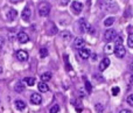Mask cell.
I'll return each mask as SVG.
<instances>
[{"instance_id": "cell-23", "label": "cell", "mask_w": 133, "mask_h": 113, "mask_svg": "<svg viewBox=\"0 0 133 113\" xmlns=\"http://www.w3.org/2000/svg\"><path fill=\"white\" fill-rule=\"evenodd\" d=\"M40 56H41L42 58L47 57V56H48V49L47 48H41L40 49Z\"/></svg>"}, {"instance_id": "cell-29", "label": "cell", "mask_w": 133, "mask_h": 113, "mask_svg": "<svg viewBox=\"0 0 133 113\" xmlns=\"http://www.w3.org/2000/svg\"><path fill=\"white\" fill-rule=\"evenodd\" d=\"M119 91H120V89L118 88V86H115V88H112V95L113 96H117L118 93H119Z\"/></svg>"}, {"instance_id": "cell-16", "label": "cell", "mask_w": 133, "mask_h": 113, "mask_svg": "<svg viewBox=\"0 0 133 113\" xmlns=\"http://www.w3.org/2000/svg\"><path fill=\"white\" fill-rule=\"evenodd\" d=\"M37 88H39L40 92H48V91H49V86L47 85L46 82H42V83H39Z\"/></svg>"}, {"instance_id": "cell-19", "label": "cell", "mask_w": 133, "mask_h": 113, "mask_svg": "<svg viewBox=\"0 0 133 113\" xmlns=\"http://www.w3.org/2000/svg\"><path fill=\"white\" fill-rule=\"evenodd\" d=\"M61 37H62V40H64V41H70L72 35H71V33H69L68 30H64V32L61 33Z\"/></svg>"}, {"instance_id": "cell-21", "label": "cell", "mask_w": 133, "mask_h": 113, "mask_svg": "<svg viewBox=\"0 0 133 113\" xmlns=\"http://www.w3.org/2000/svg\"><path fill=\"white\" fill-rule=\"evenodd\" d=\"M113 22H115V18H108L104 21V25H105L106 27H111V26L113 25Z\"/></svg>"}, {"instance_id": "cell-12", "label": "cell", "mask_w": 133, "mask_h": 113, "mask_svg": "<svg viewBox=\"0 0 133 113\" xmlns=\"http://www.w3.org/2000/svg\"><path fill=\"white\" fill-rule=\"evenodd\" d=\"M78 54H79L81 58H83V60H88V58L90 57V55H91V51L87 48H82V49H79V53Z\"/></svg>"}, {"instance_id": "cell-7", "label": "cell", "mask_w": 133, "mask_h": 113, "mask_svg": "<svg viewBox=\"0 0 133 113\" xmlns=\"http://www.w3.org/2000/svg\"><path fill=\"white\" fill-rule=\"evenodd\" d=\"M30 102H32V104L34 105H40L42 103V97L40 93H33L32 96H30Z\"/></svg>"}, {"instance_id": "cell-1", "label": "cell", "mask_w": 133, "mask_h": 113, "mask_svg": "<svg viewBox=\"0 0 133 113\" xmlns=\"http://www.w3.org/2000/svg\"><path fill=\"white\" fill-rule=\"evenodd\" d=\"M50 12V4L47 1H42L39 5V14L41 16H48Z\"/></svg>"}, {"instance_id": "cell-35", "label": "cell", "mask_w": 133, "mask_h": 113, "mask_svg": "<svg viewBox=\"0 0 133 113\" xmlns=\"http://www.w3.org/2000/svg\"><path fill=\"white\" fill-rule=\"evenodd\" d=\"M1 72H2V68L0 67V74H1Z\"/></svg>"}, {"instance_id": "cell-20", "label": "cell", "mask_w": 133, "mask_h": 113, "mask_svg": "<svg viewBox=\"0 0 133 113\" xmlns=\"http://www.w3.org/2000/svg\"><path fill=\"white\" fill-rule=\"evenodd\" d=\"M41 79H42V82H48V81H50L51 79V72H49V71H47V72H43V74L41 75Z\"/></svg>"}, {"instance_id": "cell-3", "label": "cell", "mask_w": 133, "mask_h": 113, "mask_svg": "<svg viewBox=\"0 0 133 113\" xmlns=\"http://www.w3.org/2000/svg\"><path fill=\"white\" fill-rule=\"evenodd\" d=\"M116 35H117V33H116L115 29H108L104 33V40H105L106 42H111L117 37Z\"/></svg>"}, {"instance_id": "cell-14", "label": "cell", "mask_w": 133, "mask_h": 113, "mask_svg": "<svg viewBox=\"0 0 133 113\" xmlns=\"http://www.w3.org/2000/svg\"><path fill=\"white\" fill-rule=\"evenodd\" d=\"M78 25H79V30L82 33H85L87 32V29H88V23H87V21L84 20V19H81L79 21H78Z\"/></svg>"}, {"instance_id": "cell-26", "label": "cell", "mask_w": 133, "mask_h": 113, "mask_svg": "<svg viewBox=\"0 0 133 113\" xmlns=\"http://www.w3.org/2000/svg\"><path fill=\"white\" fill-rule=\"evenodd\" d=\"M8 36H9V40H11V41H13V40H14V37H15V36H18V33H16V32H14V30H11V32L8 33Z\"/></svg>"}, {"instance_id": "cell-34", "label": "cell", "mask_w": 133, "mask_h": 113, "mask_svg": "<svg viewBox=\"0 0 133 113\" xmlns=\"http://www.w3.org/2000/svg\"><path fill=\"white\" fill-rule=\"evenodd\" d=\"M130 83H131L132 85H133V74L131 75V77H130Z\"/></svg>"}, {"instance_id": "cell-18", "label": "cell", "mask_w": 133, "mask_h": 113, "mask_svg": "<svg viewBox=\"0 0 133 113\" xmlns=\"http://www.w3.org/2000/svg\"><path fill=\"white\" fill-rule=\"evenodd\" d=\"M22 82H23L25 84H27L28 86H33V85L35 84V82H36V81H35L34 77H25Z\"/></svg>"}, {"instance_id": "cell-5", "label": "cell", "mask_w": 133, "mask_h": 113, "mask_svg": "<svg viewBox=\"0 0 133 113\" xmlns=\"http://www.w3.org/2000/svg\"><path fill=\"white\" fill-rule=\"evenodd\" d=\"M82 9H83V5L81 4V2L74 1L72 4H71V11L75 14H79L81 12H82Z\"/></svg>"}, {"instance_id": "cell-13", "label": "cell", "mask_w": 133, "mask_h": 113, "mask_svg": "<svg viewBox=\"0 0 133 113\" xmlns=\"http://www.w3.org/2000/svg\"><path fill=\"white\" fill-rule=\"evenodd\" d=\"M109 65H110V60H109L108 57H105V58H103V61L101 62V64H99L98 68H99V70H101V71H104V70L109 67Z\"/></svg>"}, {"instance_id": "cell-10", "label": "cell", "mask_w": 133, "mask_h": 113, "mask_svg": "<svg viewBox=\"0 0 133 113\" xmlns=\"http://www.w3.org/2000/svg\"><path fill=\"white\" fill-rule=\"evenodd\" d=\"M85 46V41L82 39V37H76L75 41H74V47H75L76 49H82L84 48Z\"/></svg>"}, {"instance_id": "cell-15", "label": "cell", "mask_w": 133, "mask_h": 113, "mask_svg": "<svg viewBox=\"0 0 133 113\" xmlns=\"http://www.w3.org/2000/svg\"><path fill=\"white\" fill-rule=\"evenodd\" d=\"M14 90L18 93H22L23 91H25V85H23L22 82H18V83L15 84V86H14Z\"/></svg>"}, {"instance_id": "cell-11", "label": "cell", "mask_w": 133, "mask_h": 113, "mask_svg": "<svg viewBox=\"0 0 133 113\" xmlns=\"http://www.w3.org/2000/svg\"><path fill=\"white\" fill-rule=\"evenodd\" d=\"M16 16H18V12H16L15 9L14 8L8 9V12H7V20L8 21H14L16 19Z\"/></svg>"}, {"instance_id": "cell-2", "label": "cell", "mask_w": 133, "mask_h": 113, "mask_svg": "<svg viewBox=\"0 0 133 113\" xmlns=\"http://www.w3.org/2000/svg\"><path fill=\"white\" fill-rule=\"evenodd\" d=\"M115 55L117 56L118 58H123L125 55H126V50H125V47L123 46V43L116 44L115 46Z\"/></svg>"}, {"instance_id": "cell-22", "label": "cell", "mask_w": 133, "mask_h": 113, "mask_svg": "<svg viewBox=\"0 0 133 113\" xmlns=\"http://www.w3.org/2000/svg\"><path fill=\"white\" fill-rule=\"evenodd\" d=\"M95 110H96V112H97V113H103V111H104V106L101 104V103H98V104L95 105Z\"/></svg>"}, {"instance_id": "cell-8", "label": "cell", "mask_w": 133, "mask_h": 113, "mask_svg": "<svg viewBox=\"0 0 133 113\" xmlns=\"http://www.w3.org/2000/svg\"><path fill=\"white\" fill-rule=\"evenodd\" d=\"M30 16H32V11H30L29 7H25V9L22 11L21 13V18H22L23 21H29L30 20Z\"/></svg>"}, {"instance_id": "cell-24", "label": "cell", "mask_w": 133, "mask_h": 113, "mask_svg": "<svg viewBox=\"0 0 133 113\" xmlns=\"http://www.w3.org/2000/svg\"><path fill=\"white\" fill-rule=\"evenodd\" d=\"M58 111H60V106H58L57 104H55V105H53V106L50 107L49 113H58Z\"/></svg>"}, {"instance_id": "cell-4", "label": "cell", "mask_w": 133, "mask_h": 113, "mask_svg": "<svg viewBox=\"0 0 133 113\" xmlns=\"http://www.w3.org/2000/svg\"><path fill=\"white\" fill-rule=\"evenodd\" d=\"M15 56H16V58H18L20 62H25V61H27L28 57H29V56H28V53H27V51H25V50L16 51Z\"/></svg>"}, {"instance_id": "cell-33", "label": "cell", "mask_w": 133, "mask_h": 113, "mask_svg": "<svg viewBox=\"0 0 133 113\" xmlns=\"http://www.w3.org/2000/svg\"><path fill=\"white\" fill-rule=\"evenodd\" d=\"M119 113H132V112L130 111V110H122Z\"/></svg>"}, {"instance_id": "cell-27", "label": "cell", "mask_w": 133, "mask_h": 113, "mask_svg": "<svg viewBox=\"0 0 133 113\" xmlns=\"http://www.w3.org/2000/svg\"><path fill=\"white\" fill-rule=\"evenodd\" d=\"M126 102H127V104H129L130 106H133V95H130L129 97H127Z\"/></svg>"}, {"instance_id": "cell-6", "label": "cell", "mask_w": 133, "mask_h": 113, "mask_svg": "<svg viewBox=\"0 0 133 113\" xmlns=\"http://www.w3.org/2000/svg\"><path fill=\"white\" fill-rule=\"evenodd\" d=\"M16 39H18V41L20 42V43H27V42L29 41V36H28L27 33H25V32H19Z\"/></svg>"}, {"instance_id": "cell-30", "label": "cell", "mask_w": 133, "mask_h": 113, "mask_svg": "<svg viewBox=\"0 0 133 113\" xmlns=\"http://www.w3.org/2000/svg\"><path fill=\"white\" fill-rule=\"evenodd\" d=\"M64 60H65V65H66V69H68V70H71L70 63H69V61H68V55H64Z\"/></svg>"}, {"instance_id": "cell-28", "label": "cell", "mask_w": 133, "mask_h": 113, "mask_svg": "<svg viewBox=\"0 0 133 113\" xmlns=\"http://www.w3.org/2000/svg\"><path fill=\"white\" fill-rule=\"evenodd\" d=\"M85 88H87V91L88 92H91V90H92V86H91V84H90V82H85Z\"/></svg>"}, {"instance_id": "cell-25", "label": "cell", "mask_w": 133, "mask_h": 113, "mask_svg": "<svg viewBox=\"0 0 133 113\" xmlns=\"http://www.w3.org/2000/svg\"><path fill=\"white\" fill-rule=\"evenodd\" d=\"M127 46L130 48H133V34H130L129 39H127Z\"/></svg>"}, {"instance_id": "cell-9", "label": "cell", "mask_w": 133, "mask_h": 113, "mask_svg": "<svg viewBox=\"0 0 133 113\" xmlns=\"http://www.w3.org/2000/svg\"><path fill=\"white\" fill-rule=\"evenodd\" d=\"M46 30H47V33H48L49 35H55L56 33L58 32V30H57V28H56V26L54 25L53 22H48V23H47Z\"/></svg>"}, {"instance_id": "cell-17", "label": "cell", "mask_w": 133, "mask_h": 113, "mask_svg": "<svg viewBox=\"0 0 133 113\" xmlns=\"http://www.w3.org/2000/svg\"><path fill=\"white\" fill-rule=\"evenodd\" d=\"M15 107L18 109V111H23V110L26 109V103L23 102V100H16Z\"/></svg>"}, {"instance_id": "cell-32", "label": "cell", "mask_w": 133, "mask_h": 113, "mask_svg": "<svg viewBox=\"0 0 133 113\" xmlns=\"http://www.w3.org/2000/svg\"><path fill=\"white\" fill-rule=\"evenodd\" d=\"M69 1H70V0H60V4L62 5V6H65V5L69 4Z\"/></svg>"}, {"instance_id": "cell-31", "label": "cell", "mask_w": 133, "mask_h": 113, "mask_svg": "<svg viewBox=\"0 0 133 113\" xmlns=\"http://www.w3.org/2000/svg\"><path fill=\"white\" fill-rule=\"evenodd\" d=\"M4 44H5V39L2 36H0V49L4 47Z\"/></svg>"}]
</instances>
